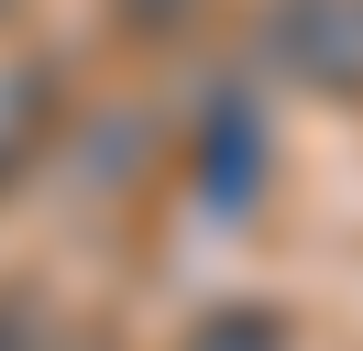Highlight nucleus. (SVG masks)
<instances>
[{
	"label": "nucleus",
	"mask_w": 363,
	"mask_h": 351,
	"mask_svg": "<svg viewBox=\"0 0 363 351\" xmlns=\"http://www.w3.org/2000/svg\"><path fill=\"white\" fill-rule=\"evenodd\" d=\"M275 33L319 88H363V0H286Z\"/></svg>",
	"instance_id": "nucleus-1"
},
{
	"label": "nucleus",
	"mask_w": 363,
	"mask_h": 351,
	"mask_svg": "<svg viewBox=\"0 0 363 351\" xmlns=\"http://www.w3.org/2000/svg\"><path fill=\"white\" fill-rule=\"evenodd\" d=\"M199 351H275V318H209Z\"/></svg>",
	"instance_id": "nucleus-2"
}]
</instances>
